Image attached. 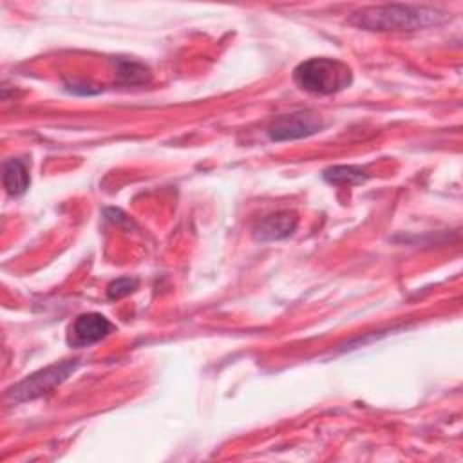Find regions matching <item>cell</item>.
<instances>
[{
    "instance_id": "cell-1",
    "label": "cell",
    "mask_w": 463,
    "mask_h": 463,
    "mask_svg": "<svg viewBox=\"0 0 463 463\" xmlns=\"http://www.w3.org/2000/svg\"><path fill=\"white\" fill-rule=\"evenodd\" d=\"M445 13L425 5H380L358 11L351 24L369 31H414L441 24Z\"/></svg>"
},
{
    "instance_id": "cell-2",
    "label": "cell",
    "mask_w": 463,
    "mask_h": 463,
    "mask_svg": "<svg viewBox=\"0 0 463 463\" xmlns=\"http://www.w3.org/2000/svg\"><path fill=\"white\" fill-rule=\"evenodd\" d=\"M295 83L309 94H335L347 89L353 81L351 69L335 58H309L293 71Z\"/></svg>"
},
{
    "instance_id": "cell-3",
    "label": "cell",
    "mask_w": 463,
    "mask_h": 463,
    "mask_svg": "<svg viewBox=\"0 0 463 463\" xmlns=\"http://www.w3.org/2000/svg\"><path fill=\"white\" fill-rule=\"evenodd\" d=\"M74 367H76V362H61V364L49 365V367L27 376L18 385H14L9 391V396L14 402H25V400L38 398V396L52 391L58 383H61L74 371Z\"/></svg>"
},
{
    "instance_id": "cell-4",
    "label": "cell",
    "mask_w": 463,
    "mask_h": 463,
    "mask_svg": "<svg viewBox=\"0 0 463 463\" xmlns=\"http://www.w3.org/2000/svg\"><path fill=\"white\" fill-rule=\"evenodd\" d=\"M322 128H324V121L320 114L313 110H298V112H291L277 118L269 125L268 134L271 141H288V139L313 136Z\"/></svg>"
},
{
    "instance_id": "cell-5",
    "label": "cell",
    "mask_w": 463,
    "mask_h": 463,
    "mask_svg": "<svg viewBox=\"0 0 463 463\" xmlns=\"http://www.w3.org/2000/svg\"><path fill=\"white\" fill-rule=\"evenodd\" d=\"M112 329L114 326L107 317L99 313H85L72 322L67 342L72 347H87L103 340L107 335H110Z\"/></svg>"
},
{
    "instance_id": "cell-6",
    "label": "cell",
    "mask_w": 463,
    "mask_h": 463,
    "mask_svg": "<svg viewBox=\"0 0 463 463\" xmlns=\"http://www.w3.org/2000/svg\"><path fill=\"white\" fill-rule=\"evenodd\" d=\"M298 224V217L291 210H279L262 217L253 228V237L262 242L280 241L289 237Z\"/></svg>"
},
{
    "instance_id": "cell-7",
    "label": "cell",
    "mask_w": 463,
    "mask_h": 463,
    "mask_svg": "<svg viewBox=\"0 0 463 463\" xmlns=\"http://www.w3.org/2000/svg\"><path fill=\"white\" fill-rule=\"evenodd\" d=\"M4 188L11 197H20L29 188V170L20 159H9L4 163Z\"/></svg>"
},
{
    "instance_id": "cell-8",
    "label": "cell",
    "mask_w": 463,
    "mask_h": 463,
    "mask_svg": "<svg viewBox=\"0 0 463 463\" xmlns=\"http://www.w3.org/2000/svg\"><path fill=\"white\" fill-rule=\"evenodd\" d=\"M322 175L329 184H335V186L360 184L369 177V174L362 166H354V165H336V166L326 168Z\"/></svg>"
},
{
    "instance_id": "cell-9",
    "label": "cell",
    "mask_w": 463,
    "mask_h": 463,
    "mask_svg": "<svg viewBox=\"0 0 463 463\" xmlns=\"http://www.w3.org/2000/svg\"><path fill=\"white\" fill-rule=\"evenodd\" d=\"M136 288H137V280L136 279L121 277V279H116V280H112L109 284L107 295H109V298H121V297H127L128 293H132Z\"/></svg>"
}]
</instances>
